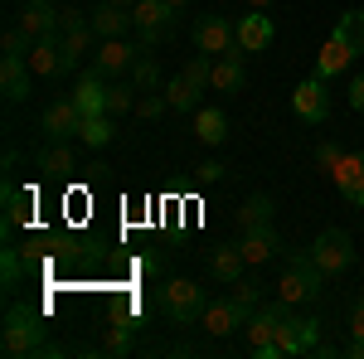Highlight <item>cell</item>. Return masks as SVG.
Instances as JSON below:
<instances>
[{
    "label": "cell",
    "instance_id": "obj_20",
    "mask_svg": "<svg viewBox=\"0 0 364 359\" xmlns=\"http://www.w3.org/2000/svg\"><path fill=\"white\" fill-rule=\"evenodd\" d=\"M238 252L252 262H267V257H277V228L272 223H262V228H243V238H238Z\"/></svg>",
    "mask_w": 364,
    "mask_h": 359
},
{
    "label": "cell",
    "instance_id": "obj_27",
    "mask_svg": "<svg viewBox=\"0 0 364 359\" xmlns=\"http://www.w3.org/2000/svg\"><path fill=\"white\" fill-rule=\"evenodd\" d=\"M199 92H204V87H195L190 78H185V73H175V78L166 83V102H170V112H199V107H204V102H199Z\"/></svg>",
    "mask_w": 364,
    "mask_h": 359
},
{
    "label": "cell",
    "instance_id": "obj_40",
    "mask_svg": "<svg viewBox=\"0 0 364 359\" xmlns=\"http://www.w3.org/2000/svg\"><path fill=\"white\" fill-rule=\"evenodd\" d=\"M195 175H199V185H224L228 170L219 166V161H204V166H195Z\"/></svg>",
    "mask_w": 364,
    "mask_h": 359
},
{
    "label": "cell",
    "instance_id": "obj_44",
    "mask_svg": "<svg viewBox=\"0 0 364 359\" xmlns=\"http://www.w3.org/2000/svg\"><path fill=\"white\" fill-rule=\"evenodd\" d=\"M170 5H175V10H185V5H190V0H170Z\"/></svg>",
    "mask_w": 364,
    "mask_h": 359
},
{
    "label": "cell",
    "instance_id": "obj_43",
    "mask_svg": "<svg viewBox=\"0 0 364 359\" xmlns=\"http://www.w3.org/2000/svg\"><path fill=\"white\" fill-rule=\"evenodd\" d=\"M350 204H355V209H364V180H360V194H355V199H350Z\"/></svg>",
    "mask_w": 364,
    "mask_h": 359
},
{
    "label": "cell",
    "instance_id": "obj_33",
    "mask_svg": "<svg viewBox=\"0 0 364 359\" xmlns=\"http://www.w3.org/2000/svg\"><path fill=\"white\" fill-rule=\"evenodd\" d=\"M107 112H112V117L136 112V83H107Z\"/></svg>",
    "mask_w": 364,
    "mask_h": 359
},
{
    "label": "cell",
    "instance_id": "obj_21",
    "mask_svg": "<svg viewBox=\"0 0 364 359\" xmlns=\"http://www.w3.org/2000/svg\"><path fill=\"white\" fill-rule=\"evenodd\" d=\"M29 219H34V194L5 185V238H10L15 228H29Z\"/></svg>",
    "mask_w": 364,
    "mask_h": 359
},
{
    "label": "cell",
    "instance_id": "obj_24",
    "mask_svg": "<svg viewBox=\"0 0 364 359\" xmlns=\"http://www.w3.org/2000/svg\"><path fill=\"white\" fill-rule=\"evenodd\" d=\"M195 136L204 141V146H224V141H228V117H224V107H199L195 112Z\"/></svg>",
    "mask_w": 364,
    "mask_h": 359
},
{
    "label": "cell",
    "instance_id": "obj_18",
    "mask_svg": "<svg viewBox=\"0 0 364 359\" xmlns=\"http://www.w3.org/2000/svg\"><path fill=\"white\" fill-rule=\"evenodd\" d=\"M141 54H146L141 44H127V39L117 34V39H102V49H97V68H102V73H132V63H136Z\"/></svg>",
    "mask_w": 364,
    "mask_h": 359
},
{
    "label": "cell",
    "instance_id": "obj_26",
    "mask_svg": "<svg viewBox=\"0 0 364 359\" xmlns=\"http://www.w3.org/2000/svg\"><path fill=\"white\" fill-rule=\"evenodd\" d=\"M92 34H97L92 25H78V29H63V34H58V49H63V73H68V68H78V58L87 54Z\"/></svg>",
    "mask_w": 364,
    "mask_h": 359
},
{
    "label": "cell",
    "instance_id": "obj_12",
    "mask_svg": "<svg viewBox=\"0 0 364 359\" xmlns=\"http://www.w3.org/2000/svg\"><path fill=\"white\" fill-rule=\"evenodd\" d=\"M20 29H25L29 39H54L58 29H63V10H54V0H29L25 10H20Z\"/></svg>",
    "mask_w": 364,
    "mask_h": 359
},
{
    "label": "cell",
    "instance_id": "obj_31",
    "mask_svg": "<svg viewBox=\"0 0 364 359\" xmlns=\"http://www.w3.org/2000/svg\"><path fill=\"white\" fill-rule=\"evenodd\" d=\"M132 83H136V92H161V63L141 54L136 63H132Z\"/></svg>",
    "mask_w": 364,
    "mask_h": 359
},
{
    "label": "cell",
    "instance_id": "obj_2",
    "mask_svg": "<svg viewBox=\"0 0 364 359\" xmlns=\"http://www.w3.org/2000/svg\"><path fill=\"white\" fill-rule=\"evenodd\" d=\"M321 286H326V272H321V262L311 257V248L291 252V262H287V272H282V282H277V296L291 301V306H301V301H316Z\"/></svg>",
    "mask_w": 364,
    "mask_h": 359
},
{
    "label": "cell",
    "instance_id": "obj_32",
    "mask_svg": "<svg viewBox=\"0 0 364 359\" xmlns=\"http://www.w3.org/2000/svg\"><path fill=\"white\" fill-rule=\"evenodd\" d=\"M132 321H117V326H107V335H102V355H127L132 350Z\"/></svg>",
    "mask_w": 364,
    "mask_h": 359
},
{
    "label": "cell",
    "instance_id": "obj_46",
    "mask_svg": "<svg viewBox=\"0 0 364 359\" xmlns=\"http://www.w3.org/2000/svg\"><path fill=\"white\" fill-rule=\"evenodd\" d=\"M360 301H364V296H360Z\"/></svg>",
    "mask_w": 364,
    "mask_h": 359
},
{
    "label": "cell",
    "instance_id": "obj_25",
    "mask_svg": "<svg viewBox=\"0 0 364 359\" xmlns=\"http://www.w3.org/2000/svg\"><path fill=\"white\" fill-rule=\"evenodd\" d=\"M78 141H83V146H92V151L112 146V141H117V122H112V112H97V117H83V132H78Z\"/></svg>",
    "mask_w": 364,
    "mask_h": 359
},
{
    "label": "cell",
    "instance_id": "obj_39",
    "mask_svg": "<svg viewBox=\"0 0 364 359\" xmlns=\"http://www.w3.org/2000/svg\"><path fill=\"white\" fill-rule=\"evenodd\" d=\"M233 296H238V301L248 306V311H257V301H262V291H257V282H243V277L233 282Z\"/></svg>",
    "mask_w": 364,
    "mask_h": 359
},
{
    "label": "cell",
    "instance_id": "obj_7",
    "mask_svg": "<svg viewBox=\"0 0 364 359\" xmlns=\"http://www.w3.org/2000/svg\"><path fill=\"white\" fill-rule=\"evenodd\" d=\"M291 112L306 122V127H321L331 117V92H326V78H301L291 87Z\"/></svg>",
    "mask_w": 364,
    "mask_h": 359
},
{
    "label": "cell",
    "instance_id": "obj_6",
    "mask_svg": "<svg viewBox=\"0 0 364 359\" xmlns=\"http://www.w3.org/2000/svg\"><path fill=\"white\" fill-rule=\"evenodd\" d=\"M282 311H287V301L277 296V306H257L248 316V350L257 359H282L277 355V321H282Z\"/></svg>",
    "mask_w": 364,
    "mask_h": 359
},
{
    "label": "cell",
    "instance_id": "obj_41",
    "mask_svg": "<svg viewBox=\"0 0 364 359\" xmlns=\"http://www.w3.org/2000/svg\"><path fill=\"white\" fill-rule=\"evenodd\" d=\"M350 107H355V112H364V73L355 78V83H350Z\"/></svg>",
    "mask_w": 364,
    "mask_h": 359
},
{
    "label": "cell",
    "instance_id": "obj_36",
    "mask_svg": "<svg viewBox=\"0 0 364 359\" xmlns=\"http://www.w3.org/2000/svg\"><path fill=\"white\" fill-rule=\"evenodd\" d=\"M161 112H170L166 92H146V97H136V117H141V122H156Z\"/></svg>",
    "mask_w": 364,
    "mask_h": 359
},
{
    "label": "cell",
    "instance_id": "obj_38",
    "mask_svg": "<svg viewBox=\"0 0 364 359\" xmlns=\"http://www.w3.org/2000/svg\"><path fill=\"white\" fill-rule=\"evenodd\" d=\"M340 156H345V151H340L336 141H321V146H316V166L326 170V175H331V170L340 166Z\"/></svg>",
    "mask_w": 364,
    "mask_h": 359
},
{
    "label": "cell",
    "instance_id": "obj_30",
    "mask_svg": "<svg viewBox=\"0 0 364 359\" xmlns=\"http://www.w3.org/2000/svg\"><path fill=\"white\" fill-rule=\"evenodd\" d=\"M272 199L267 194H252V199H243V209H238V223L243 228H262V223H272Z\"/></svg>",
    "mask_w": 364,
    "mask_h": 359
},
{
    "label": "cell",
    "instance_id": "obj_17",
    "mask_svg": "<svg viewBox=\"0 0 364 359\" xmlns=\"http://www.w3.org/2000/svg\"><path fill=\"white\" fill-rule=\"evenodd\" d=\"M355 58H360V54H355L345 39H336V34H331V39L321 44V54H316V78H326V83H331V78H340Z\"/></svg>",
    "mask_w": 364,
    "mask_h": 359
},
{
    "label": "cell",
    "instance_id": "obj_14",
    "mask_svg": "<svg viewBox=\"0 0 364 359\" xmlns=\"http://www.w3.org/2000/svg\"><path fill=\"white\" fill-rule=\"evenodd\" d=\"M68 97H73V107L83 112V117H97V112H107V83H102V68L92 63L83 78H78V87H73Z\"/></svg>",
    "mask_w": 364,
    "mask_h": 359
},
{
    "label": "cell",
    "instance_id": "obj_19",
    "mask_svg": "<svg viewBox=\"0 0 364 359\" xmlns=\"http://www.w3.org/2000/svg\"><path fill=\"white\" fill-rule=\"evenodd\" d=\"M29 68H34V78H63V49H58V34H54V39H34V44H29Z\"/></svg>",
    "mask_w": 364,
    "mask_h": 359
},
{
    "label": "cell",
    "instance_id": "obj_35",
    "mask_svg": "<svg viewBox=\"0 0 364 359\" xmlns=\"http://www.w3.org/2000/svg\"><path fill=\"white\" fill-rule=\"evenodd\" d=\"M180 73H185V78H190L195 87H209V73H214V54H195L190 63H185V68H180Z\"/></svg>",
    "mask_w": 364,
    "mask_h": 359
},
{
    "label": "cell",
    "instance_id": "obj_3",
    "mask_svg": "<svg viewBox=\"0 0 364 359\" xmlns=\"http://www.w3.org/2000/svg\"><path fill=\"white\" fill-rule=\"evenodd\" d=\"M204 306H209V296H204V286H199V282L175 277V282L161 286V311L170 316V326H195L199 316H204Z\"/></svg>",
    "mask_w": 364,
    "mask_h": 359
},
{
    "label": "cell",
    "instance_id": "obj_34",
    "mask_svg": "<svg viewBox=\"0 0 364 359\" xmlns=\"http://www.w3.org/2000/svg\"><path fill=\"white\" fill-rule=\"evenodd\" d=\"M0 277H5V291H10V286H15V282L25 277V252L10 248V243L0 248Z\"/></svg>",
    "mask_w": 364,
    "mask_h": 359
},
{
    "label": "cell",
    "instance_id": "obj_45",
    "mask_svg": "<svg viewBox=\"0 0 364 359\" xmlns=\"http://www.w3.org/2000/svg\"><path fill=\"white\" fill-rule=\"evenodd\" d=\"M117 5H136V0H117Z\"/></svg>",
    "mask_w": 364,
    "mask_h": 359
},
{
    "label": "cell",
    "instance_id": "obj_8",
    "mask_svg": "<svg viewBox=\"0 0 364 359\" xmlns=\"http://www.w3.org/2000/svg\"><path fill=\"white\" fill-rule=\"evenodd\" d=\"M248 306L238 301V296H219V301H209L204 306V316H199V326H204V331L209 335H219V340H224V335H233L238 331V326H248Z\"/></svg>",
    "mask_w": 364,
    "mask_h": 359
},
{
    "label": "cell",
    "instance_id": "obj_9",
    "mask_svg": "<svg viewBox=\"0 0 364 359\" xmlns=\"http://www.w3.org/2000/svg\"><path fill=\"white\" fill-rule=\"evenodd\" d=\"M195 49L199 54H233L238 49V25H228L224 15H204L195 25Z\"/></svg>",
    "mask_w": 364,
    "mask_h": 359
},
{
    "label": "cell",
    "instance_id": "obj_28",
    "mask_svg": "<svg viewBox=\"0 0 364 359\" xmlns=\"http://www.w3.org/2000/svg\"><path fill=\"white\" fill-rule=\"evenodd\" d=\"M39 170H44V175H49V180H68V175H73V151H68V141H49V151H44V156H39Z\"/></svg>",
    "mask_w": 364,
    "mask_h": 359
},
{
    "label": "cell",
    "instance_id": "obj_4",
    "mask_svg": "<svg viewBox=\"0 0 364 359\" xmlns=\"http://www.w3.org/2000/svg\"><path fill=\"white\" fill-rule=\"evenodd\" d=\"M311 257L321 262V272L326 277H340L355 267V238L345 233V228H326L316 243H311Z\"/></svg>",
    "mask_w": 364,
    "mask_h": 359
},
{
    "label": "cell",
    "instance_id": "obj_42",
    "mask_svg": "<svg viewBox=\"0 0 364 359\" xmlns=\"http://www.w3.org/2000/svg\"><path fill=\"white\" fill-rule=\"evenodd\" d=\"M248 10H272V0H248Z\"/></svg>",
    "mask_w": 364,
    "mask_h": 359
},
{
    "label": "cell",
    "instance_id": "obj_29",
    "mask_svg": "<svg viewBox=\"0 0 364 359\" xmlns=\"http://www.w3.org/2000/svg\"><path fill=\"white\" fill-rule=\"evenodd\" d=\"M336 39H345L355 54H364V10H345L336 20Z\"/></svg>",
    "mask_w": 364,
    "mask_h": 359
},
{
    "label": "cell",
    "instance_id": "obj_11",
    "mask_svg": "<svg viewBox=\"0 0 364 359\" xmlns=\"http://www.w3.org/2000/svg\"><path fill=\"white\" fill-rule=\"evenodd\" d=\"M272 39H277V25H272L267 10H248V15L238 20V49H243V54H267Z\"/></svg>",
    "mask_w": 364,
    "mask_h": 359
},
{
    "label": "cell",
    "instance_id": "obj_10",
    "mask_svg": "<svg viewBox=\"0 0 364 359\" xmlns=\"http://www.w3.org/2000/svg\"><path fill=\"white\" fill-rule=\"evenodd\" d=\"M39 132H44V141H73L78 132H83V112L73 107V97L49 102V107H44V122H39Z\"/></svg>",
    "mask_w": 364,
    "mask_h": 359
},
{
    "label": "cell",
    "instance_id": "obj_13",
    "mask_svg": "<svg viewBox=\"0 0 364 359\" xmlns=\"http://www.w3.org/2000/svg\"><path fill=\"white\" fill-rule=\"evenodd\" d=\"M243 49H233V54H219L214 58V73H209V87L214 92H224V97H233V92H243V83H248V63H243Z\"/></svg>",
    "mask_w": 364,
    "mask_h": 359
},
{
    "label": "cell",
    "instance_id": "obj_37",
    "mask_svg": "<svg viewBox=\"0 0 364 359\" xmlns=\"http://www.w3.org/2000/svg\"><path fill=\"white\" fill-rule=\"evenodd\" d=\"M29 44H34V39H29L25 29L15 25V29H5V54H15V58H29Z\"/></svg>",
    "mask_w": 364,
    "mask_h": 359
},
{
    "label": "cell",
    "instance_id": "obj_23",
    "mask_svg": "<svg viewBox=\"0 0 364 359\" xmlns=\"http://www.w3.org/2000/svg\"><path fill=\"white\" fill-rule=\"evenodd\" d=\"M243 267H248V257L238 252V243H233V248L224 243V248H214V252H209V272L219 277L224 286H233V282L243 277Z\"/></svg>",
    "mask_w": 364,
    "mask_h": 359
},
{
    "label": "cell",
    "instance_id": "obj_5",
    "mask_svg": "<svg viewBox=\"0 0 364 359\" xmlns=\"http://www.w3.org/2000/svg\"><path fill=\"white\" fill-rule=\"evenodd\" d=\"M132 20L141 29V49H151V44H161V39L175 34V5L170 0H136Z\"/></svg>",
    "mask_w": 364,
    "mask_h": 359
},
{
    "label": "cell",
    "instance_id": "obj_16",
    "mask_svg": "<svg viewBox=\"0 0 364 359\" xmlns=\"http://www.w3.org/2000/svg\"><path fill=\"white\" fill-rule=\"evenodd\" d=\"M132 25H136V20H132V5L97 0V10H92V29H97V39H117V34H127Z\"/></svg>",
    "mask_w": 364,
    "mask_h": 359
},
{
    "label": "cell",
    "instance_id": "obj_1",
    "mask_svg": "<svg viewBox=\"0 0 364 359\" xmlns=\"http://www.w3.org/2000/svg\"><path fill=\"white\" fill-rule=\"evenodd\" d=\"M0 350L10 359H25V355H49V345H44V321H39V311H29V306H10L5 311V326H0Z\"/></svg>",
    "mask_w": 364,
    "mask_h": 359
},
{
    "label": "cell",
    "instance_id": "obj_22",
    "mask_svg": "<svg viewBox=\"0 0 364 359\" xmlns=\"http://www.w3.org/2000/svg\"><path fill=\"white\" fill-rule=\"evenodd\" d=\"M331 180H336V190L345 194V199H355V194H360V180H364V151H345L340 166L331 170Z\"/></svg>",
    "mask_w": 364,
    "mask_h": 359
},
{
    "label": "cell",
    "instance_id": "obj_15",
    "mask_svg": "<svg viewBox=\"0 0 364 359\" xmlns=\"http://www.w3.org/2000/svg\"><path fill=\"white\" fill-rule=\"evenodd\" d=\"M29 78H34V68H29V58H15L5 54V63H0V87H5V102L15 107V102H25L29 97Z\"/></svg>",
    "mask_w": 364,
    "mask_h": 359
}]
</instances>
